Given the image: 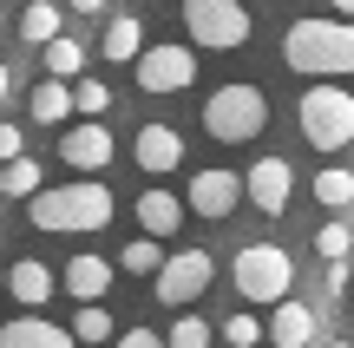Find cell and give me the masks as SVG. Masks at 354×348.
Returning <instances> with one entry per match:
<instances>
[{"mask_svg": "<svg viewBox=\"0 0 354 348\" xmlns=\"http://www.w3.org/2000/svg\"><path fill=\"white\" fill-rule=\"evenodd\" d=\"M13 158H26V131L13 118H0V165H13Z\"/></svg>", "mask_w": 354, "mask_h": 348, "instance_id": "obj_30", "label": "cell"}, {"mask_svg": "<svg viewBox=\"0 0 354 348\" xmlns=\"http://www.w3.org/2000/svg\"><path fill=\"white\" fill-rule=\"evenodd\" d=\"M66 296L79 302V309H86V302H105V289L118 283V263H105V257H92V250H79L73 263H66Z\"/></svg>", "mask_w": 354, "mask_h": 348, "instance_id": "obj_13", "label": "cell"}, {"mask_svg": "<svg viewBox=\"0 0 354 348\" xmlns=\"http://www.w3.org/2000/svg\"><path fill=\"white\" fill-rule=\"evenodd\" d=\"M223 342L230 348H263L269 342V322H256L250 309H236V315H223Z\"/></svg>", "mask_w": 354, "mask_h": 348, "instance_id": "obj_27", "label": "cell"}, {"mask_svg": "<svg viewBox=\"0 0 354 348\" xmlns=\"http://www.w3.org/2000/svg\"><path fill=\"white\" fill-rule=\"evenodd\" d=\"M177 13H184V33H190L197 53H243L250 33H256L243 0H184Z\"/></svg>", "mask_w": 354, "mask_h": 348, "instance_id": "obj_6", "label": "cell"}, {"mask_svg": "<svg viewBox=\"0 0 354 348\" xmlns=\"http://www.w3.org/2000/svg\"><path fill=\"white\" fill-rule=\"evenodd\" d=\"M322 7H328L335 20H354V0H322Z\"/></svg>", "mask_w": 354, "mask_h": 348, "instance_id": "obj_33", "label": "cell"}, {"mask_svg": "<svg viewBox=\"0 0 354 348\" xmlns=\"http://www.w3.org/2000/svg\"><path fill=\"white\" fill-rule=\"evenodd\" d=\"M66 7H73V13H105L112 0H66Z\"/></svg>", "mask_w": 354, "mask_h": 348, "instance_id": "obj_32", "label": "cell"}, {"mask_svg": "<svg viewBox=\"0 0 354 348\" xmlns=\"http://www.w3.org/2000/svg\"><path fill=\"white\" fill-rule=\"evenodd\" d=\"M20 39H33V46H53V39H66V7H53V0H33V7L20 13Z\"/></svg>", "mask_w": 354, "mask_h": 348, "instance_id": "obj_21", "label": "cell"}, {"mask_svg": "<svg viewBox=\"0 0 354 348\" xmlns=\"http://www.w3.org/2000/svg\"><path fill=\"white\" fill-rule=\"evenodd\" d=\"M243 197H250V184H243L236 171H223V165H203V171H190V184H184V204H190V217H203V223H230Z\"/></svg>", "mask_w": 354, "mask_h": 348, "instance_id": "obj_9", "label": "cell"}, {"mask_svg": "<svg viewBox=\"0 0 354 348\" xmlns=\"http://www.w3.org/2000/svg\"><path fill=\"white\" fill-rule=\"evenodd\" d=\"M112 348H171V342L158 336V329H125V336H118Z\"/></svg>", "mask_w": 354, "mask_h": 348, "instance_id": "obj_31", "label": "cell"}, {"mask_svg": "<svg viewBox=\"0 0 354 348\" xmlns=\"http://www.w3.org/2000/svg\"><path fill=\"white\" fill-rule=\"evenodd\" d=\"M295 125H302V138L315 145L322 158L348 152L354 145V92L342 79H315V86L295 99Z\"/></svg>", "mask_w": 354, "mask_h": 348, "instance_id": "obj_3", "label": "cell"}, {"mask_svg": "<svg viewBox=\"0 0 354 348\" xmlns=\"http://www.w3.org/2000/svg\"><path fill=\"white\" fill-rule=\"evenodd\" d=\"M112 158H118V138L105 131V118H79V125L59 131V165L79 171V178H99Z\"/></svg>", "mask_w": 354, "mask_h": 348, "instance_id": "obj_10", "label": "cell"}, {"mask_svg": "<svg viewBox=\"0 0 354 348\" xmlns=\"http://www.w3.org/2000/svg\"><path fill=\"white\" fill-rule=\"evenodd\" d=\"M315 257L322 263H354V223L348 217H328L315 230Z\"/></svg>", "mask_w": 354, "mask_h": 348, "instance_id": "obj_25", "label": "cell"}, {"mask_svg": "<svg viewBox=\"0 0 354 348\" xmlns=\"http://www.w3.org/2000/svg\"><path fill=\"white\" fill-rule=\"evenodd\" d=\"M165 244H158V237H131V244L125 250H118V270H125V276H151V283H158V270H165Z\"/></svg>", "mask_w": 354, "mask_h": 348, "instance_id": "obj_22", "label": "cell"}, {"mask_svg": "<svg viewBox=\"0 0 354 348\" xmlns=\"http://www.w3.org/2000/svg\"><path fill=\"white\" fill-rule=\"evenodd\" d=\"M131 210H138V230L158 237V244H165V237H177V230H184V217H190V204H184V197H171L165 184H151V191H145Z\"/></svg>", "mask_w": 354, "mask_h": 348, "instance_id": "obj_15", "label": "cell"}, {"mask_svg": "<svg viewBox=\"0 0 354 348\" xmlns=\"http://www.w3.org/2000/svg\"><path fill=\"white\" fill-rule=\"evenodd\" d=\"M0 296H7V270H0Z\"/></svg>", "mask_w": 354, "mask_h": 348, "instance_id": "obj_36", "label": "cell"}, {"mask_svg": "<svg viewBox=\"0 0 354 348\" xmlns=\"http://www.w3.org/2000/svg\"><path fill=\"white\" fill-rule=\"evenodd\" d=\"M73 99H79V118H105L112 112V86H105V79H79Z\"/></svg>", "mask_w": 354, "mask_h": 348, "instance_id": "obj_29", "label": "cell"}, {"mask_svg": "<svg viewBox=\"0 0 354 348\" xmlns=\"http://www.w3.org/2000/svg\"><path fill=\"white\" fill-rule=\"evenodd\" d=\"M7 92H13V66L0 59V105H7Z\"/></svg>", "mask_w": 354, "mask_h": 348, "instance_id": "obj_34", "label": "cell"}, {"mask_svg": "<svg viewBox=\"0 0 354 348\" xmlns=\"http://www.w3.org/2000/svg\"><path fill=\"white\" fill-rule=\"evenodd\" d=\"M46 79H66V86H79V79H86V46H79L73 33L46 46Z\"/></svg>", "mask_w": 354, "mask_h": 348, "instance_id": "obj_24", "label": "cell"}, {"mask_svg": "<svg viewBox=\"0 0 354 348\" xmlns=\"http://www.w3.org/2000/svg\"><path fill=\"white\" fill-rule=\"evenodd\" d=\"M263 125H269V99L250 79H230L203 99V131L216 145H250V138H263Z\"/></svg>", "mask_w": 354, "mask_h": 348, "instance_id": "obj_4", "label": "cell"}, {"mask_svg": "<svg viewBox=\"0 0 354 348\" xmlns=\"http://www.w3.org/2000/svg\"><path fill=\"white\" fill-rule=\"evenodd\" d=\"M39 191H46V171H39L33 158H13V165H0V197H26V204H33Z\"/></svg>", "mask_w": 354, "mask_h": 348, "instance_id": "obj_23", "label": "cell"}, {"mask_svg": "<svg viewBox=\"0 0 354 348\" xmlns=\"http://www.w3.org/2000/svg\"><path fill=\"white\" fill-rule=\"evenodd\" d=\"M315 309H308V302H276V309H269V342L276 348H315Z\"/></svg>", "mask_w": 354, "mask_h": 348, "instance_id": "obj_17", "label": "cell"}, {"mask_svg": "<svg viewBox=\"0 0 354 348\" xmlns=\"http://www.w3.org/2000/svg\"><path fill=\"white\" fill-rule=\"evenodd\" d=\"M308 191H315V204L328 210V217H348V210H354V171L348 165H322Z\"/></svg>", "mask_w": 354, "mask_h": 348, "instance_id": "obj_19", "label": "cell"}, {"mask_svg": "<svg viewBox=\"0 0 354 348\" xmlns=\"http://www.w3.org/2000/svg\"><path fill=\"white\" fill-rule=\"evenodd\" d=\"M243 184H250V204L263 210V217H282V210H289V197H295L289 158H256V165L243 171Z\"/></svg>", "mask_w": 354, "mask_h": 348, "instance_id": "obj_11", "label": "cell"}, {"mask_svg": "<svg viewBox=\"0 0 354 348\" xmlns=\"http://www.w3.org/2000/svg\"><path fill=\"white\" fill-rule=\"evenodd\" d=\"M0 348H79V336L46 315H13V322H0Z\"/></svg>", "mask_w": 354, "mask_h": 348, "instance_id": "obj_16", "label": "cell"}, {"mask_svg": "<svg viewBox=\"0 0 354 348\" xmlns=\"http://www.w3.org/2000/svg\"><path fill=\"white\" fill-rule=\"evenodd\" d=\"M131 158H138L145 178H171L177 165H184V131L177 125H138V138H131Z\"/></svg>", "mask_w": 354, "mask_h": 348, "instance_id": "obj_12", "label": "cell"}, {"mask_svg": "<svg viewBox=\"0 0 354 348\" xmlns=\"http://www.w3.org/2000/svg\"><path fill=\"white\" fill-rule=\"evenodd\" d=\"M99 53H105L112 66H138V59H145V26H138V13H118V20H105Z\"/></svg>", "mask_w": 354, "mask_h": 348, "instance_id": "obj_18", "label": "cell"}, {"mask_svg": "<svg viewBox=\"0 0 354 348\" xmlns=\"http://www.w3.org/2000/svg\"><path fill=\"white\" fill-rule=\"evenodd\" d=\"M118 217V197L105 191L99 178H73V184H46V191L26 204V223L33 230H46V237H92V230H105V223Z\"/></svg>", "mask_w": 354, "mask_h": 348, "instance_id": "obj_2", "label": "cell"}, {"mask_svg": "<svg viewBox=\"0 0 354 348\" xmlns=\"http://www.w3.org/2000/svg\"><path fill=\"white\" fill-rule=\"evenodd\" d=\"M26 105H33L39 125H66V112H79V99H73V86H66V79H39Z\"/></svg>", "mask_w": 354, "mask_h": 348, "instance_id": "obj_20", "label": "cell"}, {"mask_svg": "<svg viewBox=\"0 0 354 348\" xmlns=\"http://www.w3.org/2000/svg\"><path fill=\"white\" fill-rule=\"evenodd\" d=\"M53 289H59V276H53L39 257H20V263L7 270V296L20 302L26 315H39V309H46V302H53Z\"/></svg>", "mask_w": 354, "mask_h": 348, "instance_id": "obj_14", "label": "cell"}, {"mask_svg": "<svg viewBox=\"0 0 354 348\" xmlns=\"http://www.w3.org/2000/svg\"><path fill=\"white\" fill-rule=\"evenodd\" d=\"M165 342H171V348H210V342H216V329L203 322V315H190V309H184V315L171 322V336H165Z\"/></svg>", "mask_w": 354, "mask_h": 348, "instance_id": "obj_28", "label": "cell"}, {"mask_svg": "<svg viewBox=\"0 0 354 348\" xmlns=\"http://www.w3.org/2000/svg\"><path fill=\"white\" fill-rule=\"evenodd\" d=\"M131 79H138V92H151V99L190 92L197 86V46H190V39H158V46H145V59L131 66Z\"/></svg>", "mask_w": 354, "mask_h": 348, "instance_id": "obj_7", "label": "cell"}, {"mask_svg": "<svg viewBox=\"0 0 354 348\" xmlns=\"http://www.w3.org/2000/svg\"><path fill=\"white\" fill-rule=\"evenodd\" d=\"M73 336H79V348L86 342H118L112 336V309H105V302H86V309L73 315Z\"/></svg>", "mask_w": 354, "mask_h": 348, "instance_id": "obj_26", "label": "cell"}, {"mask_svg": "<svg viewBox=\"0 0 354 348\" xmlns=\"http://www.w3.org/2000/svg\"><path fill=\"white\" fill-rule=\"evenodd\" d=\"M210 283H216V257H210V250H171V263L158 270L151 296L165 302V309H190Z\"/></svg>", "mask_w": 354, "mask_h": 348, "instance_id": "obj_8", "label": "cell"}, {"mask_svg": "<svg viewBox=\"0 0 354 348\" xmlns=\"http://www.w3.org/2000/svg\"><path fill=\"white\" fill-rule=\"evenodd\" d=\"M230 283H236L243 302L276 309V302H289V289H295V257L282 244H243L236 263H230Z\"/></svg>", "mask_w": 354, "mask_h": 348, "instance_id": "obj_5", "label": "cell"}, {"mask_svg": "<svg viewBox=\"0 0 354 348\" xmlns=\"http://www.w3.org/2000/svg\"><path fill=\"white\" fill-rule=\"evenodd\" d=\"M282 66L315 79H354V20H328V13H308L282 33Z\"/></svg>", "mask_w": 354, "mask_h": 348, "instance_id": "obj_1", "label": "cell"}, {"mask_svg": "<svg viewBox=\"0 0 354 348\" xmlns=\"http://www.w3.org/2000/svg\"><path fill=\"white\" fill-rule=\"evenodd\" d=\"M322 348H354V342H348V336H335V342H322Z\"/></svg>", "mask_w": 354, "mask_h": 348, "instance_id": "obj_35", "label": "cell"}, {"mask_svg": "<svg viewBox=\"0 0 354 348\" xmlns=\"http://www.w3.org/2000/svg\"><path fill=\"white\" fill-rule=\"evenodd\" d=\"M26 7H33V0H26Z\"/></svg>", "mask_w": 354, "mask_h": 348, "instance_id": "obj_37", "label": "cell"}]
</instances>
